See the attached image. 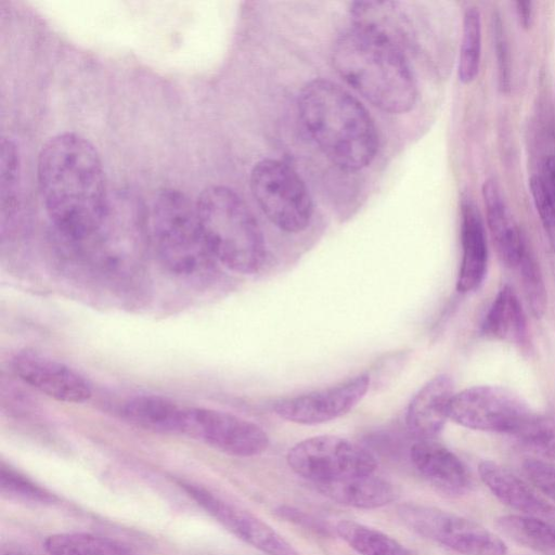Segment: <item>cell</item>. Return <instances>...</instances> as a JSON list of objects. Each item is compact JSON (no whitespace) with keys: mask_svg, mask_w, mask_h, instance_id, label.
<instances>
[{"mask_svg":"<svg viewBox=\"0 0 555 555\" xmlns=\"http://www.w3.org/2000/svg\"><path fill=\"white\" fill-rule=\"evenodd\" d=\"M37 176L55 230L81 254L99 232L111 199L96 149L78 133H59L42 145Z\"/></svg>","mask_w":555,"mask_h":555,"instance_id":"cell-1","label":"cell"},{"mask_svg":"<svg viewBox=\"0 0 555 555\" xmlns=\"http://www.w3.org/2000/svg\"><path fill=\"white\" fill-rule=\"evenodd\" d=\"M300 119L320 151L346 170L366 167L375 157L378 135L365 107L348 91L326 79L301 90Z\"/></svg>","mask_w":555,"mask_h":555,"instance_id":"cell-2","label":"cell"},{"mask_svg":"<svg viewBox=\"0 0 555 555\" xmlns=\"http://www.w3.org/2000/svg\"><path fill=\"white\" fill-rule=\"evenodd\" d=\"M337 74L374 106L390 114L410 111L417 89L410 65L391 40L354 25L343 33L332 50Z\"/></svg>","mask_w":555,"mask_h":555,"instance_id":"cell-3","label":"cell"},{"mask_svg":"<svg viewBox=\"0 0 555 555\" xmlns=\"http://www.w3.org/2000/svg\"><path fill=\"white\" fill-rule=\"evenodd\" d=\"M195 206L216 261L236 273L258 272L266 260L264 238L241 196L228 186L211 185L198 195Z\"/></svg>","mask_w":555,"mask_h":555,"instance_id":"cell-4","label":"cell"},{"mask_svg":"<svg viewBox=\"0 0 555 555\" xmlns=\"http://www.w3.org/2000/svg\"><path fill=\"white\" fill-rule=\"evenodd\" d=\"M150 236L162 262L175 274L205 275L217 262L206 243L195 203L179 190L164 189L149 212Z\"/></svg>","mask_w":555,"mask_h":555,"instance_id":"cell-5","label":"cell"},{"mask_svg":"<svg viewBox=\"0 0 555 555\" xmlns=\"http://www.w3.org/2000/svg\"><path fill=\"white\" fill-rule=\"evenodd\" d=\"M149 237V211L140 199L122 192L109 199L99 232L80 256L94 268L121 276L134 269Z\"/></svg>","mask_w":555,"mask_h":555,"instance_id":"cell-6","label":"cell"},{"mask_svg":"<svg viewBox=\"0 0 555 555\" xmlns=\"http://www.w3.org/2000/svg\"><path fill=\"white\" fill-rule=\"evenodd\" d=\"M249 184L262 212L280 230L297 233L309 225L312 201L292 167L278 159H262L251 169Z\"/></svg>","mask_w":555,"mask_h":555,"instance_id":"cell-7","label":"cell"},{"mask_svg":"<svg viewBox=\"0 0 555 555\" xmlns=\"http://www.w3.org/2000/svg\"><path fill=\"white\" fill-rule=\"evenodd\" d=\"M289 468L313 483L331 482L373 474L375 456L346 438L321 435L293 446L286 455Z\"/></svg>","mask_w":555,"mask_h":555,"instance_id":"cell-8","label":"cell"},{"mask_svg":"<svg viewBox=\"0 0 555 555\" xmlns=\"http://www.w3.org/2000/svg\"><path fill=\"white\" fill-rule=\"evenodd\" d=\"M400 520L410 530L462 555H506L504 541L482 525L434 506L404 503Z\"/></svg>","mask_w":555,"mask_h":555,"instance_id":"cell-9","label":"cell"},{"mask_svg":"<svg viewBox=\"0 0 555 555\" xmlns=\"http://www.w3.org/2000/svg\"><path fill=\"white\" fill-rule=\"evenodd\" d=\"M532 413L526 402L499 386H474L452 396L448 418L475 430L513 435Z\"/></svg>","mask_w":555,"mask_h":555,"instance_id":"cell-10","label":"cell"},{"mask_svg":"<svg viewBox=\"0 0 555 555\" xmlns=\"http://www.w3.org/2000/svg\"><path fill=\"white\" fill-rule=\"evenodd\" d=\"M179 435L238 457L259 455L270 442L257 424L228 412L198 406H183Z\"/></svg>","mask_w":555,"mask_h":555,"instance_id":"cell-11","label":"cell"},{"mask_svg":"<svg viewBox=\"0 0 555 555\" xmlns=\"http://www.w3.org/2000/svg\"><path fill=\"white\" fill-rule=\"evenodd\" d=\"M181 488L238 539L267 555H300L279 532L256 515L225 502L210 490L181 481Z\"/></svg>","mask_w":555,"mask_h":555,"instance_id":"cell-12","label":"cell"},{"mask_svg":"<svg viewBox=\"0 0 555 555\" xmlns=\"http://www.w3.org/2000/svg\"><path fill=\"white\" fill-rule=\"evenodd\" d=\"M370 376L360 374L337 385L275 402L274 413L295 424L317 425L351 411L365 396Z\"/></svg>","mask_w":555,"mask_h":555,"instance_id":"cell-13","label":"cell"},{"mask_svg":"<svg viewBox=\"0 0 555 555\" xmlns=\"http://www.w3.org/2000/svg\"><path fill=\"white\" fill-rule=\"evenodd\" d=\"M12 366L22 380L55 400L80 403L92 395L91 385L81 374L42 353L20 351Z\"/></svg>","mask_w":555,"mask_h":555,"instance_id":"cell-14","label":"cell"},{"mask_svg":"<svg viewBox=\"0 0 555 555\" xmlns=\"http://www.w3.org/2000/svg\"><path fill=\"white\" fill-rule=\"evenodd\" d=\"M478 473L483 485L506 506L521 515L555 519V507L506 467L485 460L479 463Z\"/></svg>","mask_w":555,"mask_h":555,"instance_id":"cell-15","label":"cell"},{"mask_svg":"<svg viewBox=\"0 0 555 555\" xmlns=\"http://www.w3.org/2000/svg\"><path fill=\"white\" fill-rule=\"evenodd\" d=\"M453 380L440 374L428 380L413 397L405 413L409 431L417 440H431L441 431L448 418Z\"/></svg>","mask_w":555,"mask_h":555,"instance_id":"cell-16","label":"cell"},{"mask_svg":"<svg viewBox=\"0 0 555 555\" xmlns=\"http://www.w3.org/2000/svg\"><path fill=\"white\" fill-rule=\"evenodd\" d=\"M462 258L456 280V289L468 293L479 287L487 273L488 246L486 231L479 210L468 198L461 203Z\"/></svg>","mask_w":555,"mask_h":555,"instance_id":"cell-17","label":"cell"},{"mask_svg":"<svg viewBox=\"0 0 555 555\" xmlns=\"http://www.w3.org/2000/svg\"><path fill=\"white\" fill-rule=\"evenodd\" d=\"M410 460L420 475L444 492L461 494L470 485L463 462L434 439L417 440L410 449Z\"/></svg>","mask_w":555,"mask_h":555,"instance_id":"cell-18","label":"cell"},{"mask_svg":"<svg viewBox=\"0 0 555 555\" xmlns=\"http://www.w3.org/2000/svg\"><path fill=\"white\" fill-rule=\"evenodd\" d=\"M482 197L488 228L500 261L505 267H518L527 245L494 179L483 182Z\"/></svg>","mask_w":555,"mask_h":555,"instance_id":"cell-19","label":"cell"},{"mask_svg":"<svg viewBox=\"0 0 555 555\" xmlns=\"http://www.w3.org/2000/svg\"><path fill=\"white\" fill-rule=\"evenodd\" d=\"M314 486L330 500L357 508H378L391 503L397 496L392 483L373 474L314 483Z\"/></svg>","mask_w":555,"mask_h":555,"instance_id":"cell-20","label":"cell"},{"mask_svg":"<svg viewBox=\"0 0 555 555\" xmlns=\"http://www.w3.org/2000/svg\"><path fill=\"white\" fill-rule=\"evenodd\" d=\"M483 335L514 344L527 339L526 315L514 289L505 285L493 299L481 323Z\"/></svg>","mask_w":555,"mask_h":555,"instance_id":"cell-21","label":"cell"},{"mask_svg":"<svg viewBox=\"0 0 555 555\" xmlns=\"http://www.w3.org/2000/svg\"><path fill=\"white\" fill-rule=\"evenodd\" d=\"M182 411L183 405L156 395L135 396L122 406V415L128 422L163 434L179 435Z\"/></svg>","mask_w":555,"mask_h":555,"instance_id":"cell-22","label":"cell"},{"mask_svg":"<svg viewBox=\"0 0 555 555\" xmlns=\"http://www.w3.org/2000/svg\"><path fill=\"white\" fill-rule=\"evenodd\" d=\"M500 533L530 550L555 555V525L546 519L526 515H503L496 518Z\"/></svg>","mask_w":555,"mask_h":555,"instance_id":"cell-23","label":"cell"},{"mask_svg":"<svg viewBox=\"0 0 555 555\" xmlns=\"http://www.w3.org/2000/svg\"><path fill=\"white\" fill-rule=\"evenodd\" d=\"M43 547L49 555H133L122 543L87 532H63L47 537Z\"/></svg>","mask_w":555,"mask_h":555,"instance_id":"cell-24","label":"cell"},{"mask_svg":"<svg viewBox=\"0 0 555 555\" xmlns=\"http://www.w3.org/2000/svg\"><path fill=\"white\" fill-rule=\"evenodd\" d=\"M335 531L359 555H412L392 537L357 521L340 520Z\"/></svg>","mask_w":555,"mask_h":555,"instance_id":"cell-25","label":"cell"},{"mask_svg":"<svg viewBox=\"0 0 555 555\" xmlns=\"http://www.w3.org/2000/svg\"><path fill=\"white\" fill-rule=\"evenodd\" d=\"M481 55V16L476 7L465 10L463 35L459 56L457 75L464 82H470L478 74Z\"/></svg>","mask_w":555,"mask_h":555,"instance_id":"cell-26","label":"cell"},{"mask_svg":"<svg viewBox=\"0 0 555 555\" xmlns=\"http://www.w3.org/2000/svg\"><path fill=\"white\" fill-rule=\"evenodd\" d=\"M512 436L539 459L555 461V422L552 418L532 412Z\"/></svg>","mask_w":555,"mask_h":555,"instance_id":"cell-27","label":"cell"},{"mask_svg":"<svg viewBox=\"0 0 555 555\" xmlns=\"http://www.w3.org/2000/svg\"><path fill=\"white\" fill-rule=\"evenodd\" d=\"M0 191L2 215L11 216L16 204L20 181V154L15 143L10 139L1 141Z\"/></svg>","mask_w":555,"mask_h":555,"instance_id":"cell-28","label":"cell"},{"mask_svg":"<svg viewBox=\"0 0 555 555\" xmlns=\"http://www.w3.org/2000/svg\"><path fill=\"white\" fill-rule=\"evenodd\" d=\"M525 298L535 318L544 315L547 308V293L543 274L533 255L526 249L518 264Z\"/></svg>","mask_w":555,"mask_h":555,"instance_id":"cell-29","label":"cell"},{"mask_svg":"<svg viewBox=\"0 0 555 555\" xmlns=\"http://www.w3.org/2000/svg\"><path fill=\"white\" fill-rule=\"evenodd\" d=\"M0 488L2 494L12 499L41 504L55 501L52 493L3 463L0 467Z\"/></svg>","mask_w":555,"mask_h":555,"instance_id":"cell-30","label":"cell"},{"mask_svg":"<svg viewBox=\"0 0 555 555\" xmlns=\"http://www.w3.org/2000/svg\"><path fill=\"white\" fill-rule=\"evenodd\" d=\"M529 186L548 242L555 250V203L540 176H532L529 180Z\"/></svg>","mask_w":555,"mask_h":555,"instance_id":"cell-31","label":"cell"},{"mask_svg":"<svg viewBox=\"0 0 555 555\" xmlns=\"http://www.w3.org/2000/svg\"><path fill=\"white\" fill-rule=\"evenodd\" d=\"M492 20L499 88L502 92H508L511 89V56L508 41L501 15L495 13Z\"/></svg>","mask_w":555,"mask_h":555,"instance_id":"cell-32","label":"cell"},{"mask_svg":"<svg viewBox=\"0 0 555 555\" xmlns=\"http://www.w3.org/2000/svg\"><path fill=\"white\" fill-rule=\"evenodd\" d=\"M522 469L529 481L555 503V464L541 459H527Z\"/></svg>","mask_w":555,"mask_h":555,"instance_id":"cell-33","label":"cell"},{"mask_svg":"<svg viewBox=\"0 0 555 555\" xmlns=\"http://www.w3.org/2000/svg\"><path fill=\"white\" fill-rule=\"evenodd\" d=\"M276 513L281 517L292 520L293 522H296L298 525L307 526L308 528L314 530H324L321 524L317 522L315 519L305 514L304 512L295 509L291 506H280Z\"/></svg>","mask_w":555,"mask_h":555,"instance_id":"cell-34","label":"cell"},{"mask_svg":"<svg viewBox=\"0 0 555 555\" xmlns=\"http://www.w3.org/2000/svg\"><path fill=\"white\" fill-rule=\"evenodd\" d=\"M548 194L555 203V157L545 158L542 166V176H540Z\"/></svg>","mask_w":555,"mask_h":555,"instance_id":"cell-35","label":"cell"},{"mask_svg":"<svg viewBox=\"0 0 555 555\" xmlns=\"http://www.w3.org/2000/svg\"><path fill=\"white\" fill-rule=\"evenodd\" d=\"M516 9L520 23L528 27L532 18V2L528 0H518L516 2Z\"/></svg>","mask_w":555,"mask_h":555,"instance_id":"cell-36","label":"cell"},{"mask_svg":"<svg viewBox=\"0 0 555 555\" xmlns=\"http://www.w3.org/2000/svg\"><path fill=\"white\" fill-rule=\"evenodd\" d=\"M8 555H12V554H8Z\"/></svg>","mask_w":555,"mask_h":555,"instance_id":"cell-37","label":"cell"}]
</instances>
